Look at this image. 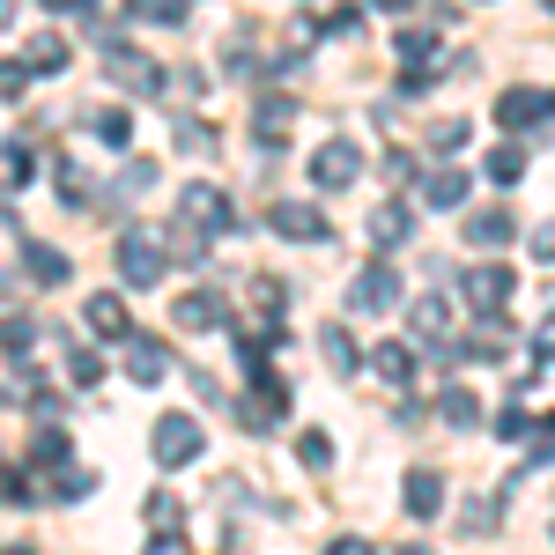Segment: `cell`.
I'll return each instance as SVG.
<instances>
[{
    "label": "cell",
    "mask_w": 555,
    "mask_h": 555,
    "mask_svg": "<svg viewBox=\"0 0 555 555\" xmlns=\"http://www.w3.org/2000/svg\"><path fill=\"white\" fill-rule=\"evenodd\" d=\"M408 311H415V334H444V319H452V304H444V297H415Z\"/></svg>",
    "instance_id": "obj_26"
},
{
    "label": "cell",
    "mask_w": 555,
    "mask_h": 555,
    "mask_svg": "<svg viewBox=\"0 0 555 555\" xmlns=\"http://www.w3.org/2000/svg\"><path fill=\"white\" fill-rule=\"evenodd\" d=\"M392 304H400V274H392V259H371L356 274V311H392Z\"/></svg>",
    "instance_id": "obj_11"
},
{
    "label": "cell",
    "mask_w": 555,
    "mask_h": 555,
    "mask_svg": "<svg viewBox=\"0 0 555 555\" xmlns=\"http://www.w3.org/2000/svg\"><path fill=\"white\" fill-rule=\"evenodd\" d=\"M267 222H274L282 237H297V245H326V237H334V222L311 208V201H274V208H267Z\"/></svg>",
    "instance_id": "obj_7"
},
{
    "label": "cell",
    "mask_w": 555,
    "mask_h": 555,
    "mask_svg": "<svg viewBox=\"0 0 555 555\" xmlns=\"http://www.w3.org/2000/svg\"><path fill=\"white\" fill-rule=\"evenodd\" d=\"M392 52L408 60V75H423V60H437V23H400Z\"/></svg>",
    "instance_id": "obj_18"
},
{
    "label": "cell",
    "mask_w": 555,
    "mask_h": 555,
    "mask_svg": "<svg viewBox=\"0 0 555 555\" xmlns=\"http://www.w3.org/2000/svg\"><path fill=\"white\" fill-rule=\"evenodd\" d=\"M60 67H67V38L60 30H38L23 44V75H60Z\"/></svg>",
    "instance_id": "obj_19"
},
{
    "label": "cell",
    "mask_w": 555,
    "mask_h": 555,
    "mask_svg": "<svg viewBox=\"0 0 555 555\" xmlns=\"http://www.w3.org/2000/svg\"><path fill=\"white\" fill-rule=\"evenodd\" d=\"M526 444H533V460H555V415H533Z\"/></svg>",
    "instance_id": "obj_37"
},
{
    "label": "cell",
    "mask_w": 555,
    "mask_h": 555,
    "mask_svg": "<svg viewBox=\"0 0 555 555\" xmlns=\"http://www.w3.org/2000/svg\"><path fill=\"white\" fill-rule=\"evenodd\" d=\"M149 23H185V0H141Z\"/></svg>",
    "instance_id": "obj_39"
},
{
    "label": "cell",
    "mask_w": 555,
    "mask_h": 555,
    "mask_svg": "<svg viewBox=\"0 0 555 555\" xmlns=\"http://www.w3.org/2000/svg\"><path fill=\"white\" fill-rule=\"evenodd\" d=\"M89 127H96V141H112V149H127V141H133V119H127V112H96Z\"/></svg>",
    "instance_id": "obj_29"
},
{
    "label": "cell",
    "mask_w": 555,
    "mask_h": 555,
    "mask_svg": "<svg viewBox=\"0 0 555 555\" xmlns=\"http://www.w3.org/2000/svg\"><path fill=\"white\" fill-rule=\"evenodd\" d=\"M512 208H474L467 215V245H481V253H496V245H512Z\"/></svg>",
    "instance_id": "obj_16"
},
{
    "label": "cell",
    "mask_w": 555,
    "mask_h": 555,
    "mask_svg": "<svg viewBox=\"0 0 555 555\" xmlns=\"http://www.w3.org/2000/svg\"><path fill=\"white\" fill-rule=\"evenodd\" d=\"M104 67H112V82L133 89V96H164V82H171V75H164L149 52H133V44H112V52H104Z\"/></svg>",
    "instance_id": "obj_5"
},
{
    "label": "cell",
    "mask_w": 555,
    "mask_h": 555,
    "mask_svg": "<svg viewBox=\"0 0 555 555\" xmlns=\"http://www.w3.org/2000/svg\"><path fill=\"white\" fill-rule=\"evenodd\" d=\"M555 119V96L548 89H504V96H496V127H518V133H541Z\"/></svg>",
    "instance_id": "obj_6"
},
{
    "label": "cell",
    "mask_w": 555,
    "mask_h": 555,
    "mask_svg": "<svg viewBox=\"0 0 555 555\" xmlns=\"http://www.w3.org/2000/svg\"><path fill=\"white\" fill-rule=\"evenodd\" d=\"M489 178L496 185H518L526 178V149H489Z\"/></svg>",
    "instance_id": "obj_27"
},
{
    "label": "cell",
    "mask_w": 555,
    "mask_h": 555,
    "mask_svg": "<svg viewBox=\"0 0 555 555\" xmlns=\"http://www.w3.org/2000/svg\"><path fill=\"white\" fill-rule=\"evenodd\" d=\"M30 341H38V326H30V319H0V348H8V356H23Z\"/></svg>",
    "instance_id": "obj_35"
},
{
    "label": "cell",
    "mask_w": 555,
    "mask_h": 555,
    "mask_svg": "<svg viewBox=\"0 0 555 555\" xmlns=\"http://www.w3.org/2000/svg\"><path fill=\"white\" fill-rule=\"evenodd\" d=\"M178 149H185V156H215V133L201 127V119H178Z\"/></svg>",
    "instance_id": "obj_32"
},
{
    "label": "cell",
    "mask_w": 555,
    "mask_h": 555,
    "mask_svg": "<svg viewBox=\"0 0 555 555\" xmlns=\"http://www.w3.org/2000/svg\"><path fill=\"white\" fill-rule=\"evenodd\" d=\"M533 259H548V267H555V222H541V230H533Z\"/></svg>",
    "instance_id": "obj_41"
},
{
    "label": "cell",
    "mask_w": 555,
    "mask_h": 555,
    "mask_svg": "<svg viewBox=\"0 0 555 555\" xmlns=\"http://www.w3.org/2000/svg\"><path fill=\"white\" fill-rule=\"evenodd\" d=\"M60 452H67V429H60V423H44L38 437H30V460H60Z\"/></svg>",
    "instance_id": "obj_36"
},
{
    "label": "cell",
    "mask_w": 555,
    "mask_h": 555,
    "mask_svg": "<svg viewBox=\"0 0 555 555\" xmlns=\"http://www.w3.org/2000/svg\"><path fill=\"white\" fill-rule=\"evenodd\" d=\"M533 348H541V363H548V356H555V311H548V319H541V326H533Z\"/></svg>",
    "instance_id": "obj_42"
},
{
    "label": "cell",
    "mask_w": 555,
    "mask_h": 555,
    "mask_svg": "<svg viewBox=\"0 0 555 555\" xmlns=\"http://www.w3.org/2000/svg\"><path fill=\"white\" fill-rule=\"evenodd\" d=\"M437 415H444L452 429H474L481 423V400H474L467 385H444V392H437Z\"/></svg>",
    "instance_id": "obj_23"
},
{
    "label": "cell",
    "mask_w": 555,
    "mask_h": 555,
    "mask_svg": "<svg viewBox=\"0 0 555 555\" xmlns=\"http://www.w3.org/2000/svg\"><path fill=\"white\" fill-rule=\"evenodd\" d=\"M467 185H474L467 171H429L423 178V201H429V208H467Z\"/></svg>",
    "instance_id": "obj_21"
},
{
    "label": "cell",
    "mask_w": 555,
    "mask_h": 555,
    "mask_svg": "<svg viewBox=\"0 0 555 555\" xmlns=\"http://www.w3.org/2000/svg\"><path fill=\"white\" fill-rule=\"evenodd\" d=\"M82 311H89V334H104V341H127V334H133V319H127V304L112 297V289H96V297H89V304H82Z\"/></svg>",
    "instance_id": "obj_15"
},
{
    "label": "cell",
    "mask_w": 555,
    "mask_h": 555,
    "mask_svg": "<svg viewBox=\"0 0 555 555\" xmlns=\"http://www.w3.org/2000/svg\"><path fill=\"white\" fill-rule=\"evenodd\" d=\"M23 82H30V75H23V67L8 60V67H0V96H23Z\"/></svg>",
    "instance_id": "obj_43"
},
{
    "label": "cell",
    "mask_w": 555,
    "mask_h": 555,
    "mask_svg": "<svg viewBox=\"0 0 555 555\" xmlns=\"http://www.w3.org/2000/svg\"><path fill=\"white\" fill-rule=\"evenodd\" d=\"M496 437H504V444H526V429H533V415H526V408H504V415H496Z\"/></svg>",
    "instance_id": "obj_34"
},
{
    "label": "cell",
    "mask_w": 555,
    "mask_h": 555,
    "mask_svg": "<svg viewBox=\"0 0 555 555\" xmlns=\"http://www.w3.org/2000/svg\"><path fill=\"white\" fill-rule=\"evenodd\" d=\"M201 444H208V437H201L193 415H156V429H149V452H156L164 467H193V460H201Z\"/></svg>",
    "instance_id": "obj_2"
},
{
    "label": "cell",
    "mask_w": 555,
    "mask_h": 555,
    "mask_svg": "<svg viewBox=\"0 0 555 555\" xmlns=\"http://www.w3.org/2000/svg\"><path fill=\"white\" fill-rule=\"evenodd\" d=\"M164 267H171V253H164V237H149V230H127V237H119V274H127L133 289L164 282Z\"/></svg>",
    "instance_id": "obj_4"
},
{
    "label": "cell",
    "mask_w": 555,
    "mask_h": 555,
    "mask_svg": "<svg viewBox=\"0 0 555 555\" xmlns=\"http://www.w3.org/2000/svg\"><path fill=\"white\" fill-rule=\"evenodd\" d=\"M23 274L52 289V282H67V253L60 245H23Z\"/></svg>",
    "instance_id": "obj_22"
},
{
    "label": "cell",
    "mask_w": 555,
    "mask_h": 555,
    "mask_svg": "<svg viewBox=\"0 0 555 555\" xmlns=\"http://www.w3.org/2000/svg\"><path fill=\"white\" fill-rule=\"evenodd\" d=\"M408 230H415V208H408V201H378V208H371V245H378V253L408 245Z\"/></svg>",
    "instance_id": "obj_14"
},
{
    "label": "cell",
    "mask_w": 555,
    "mask_h": 555,
    "mask_svg": "<svg viewBox=\"0 0 555 555\" xmlns=\"http://www.w3.org/2000/svg\"><path fill=\"white\" fill-rule=\"evenodd\" d=\"M371 371H378L385 385H408L415 378V341H378L371 348Z\"/></svg>",
    "instance_id": "obj_20"
},
{
    "label": "cell",
    "mask_w": 555,
    "mask_h": 555,
    "mask_svg": "<svg viewBox=\"0 0 555 555\" xmlns=\"http://www.w3.org/2000/svg\"><path fill=\"white\" fill-rule=\"evenodd\" d=\"M149 555H193V541H178V533H164V541H149Z\"/></svg>",
    "instance_id": "obj_44"
},
{
    "label": "cell",
    "mask_w": 555,
    "mask_h": 555,
    "mask_svg": "<svg viewBox=\"0 0 555 555\" xmlns=\"http://www.w3.org/2000/svg\"><path fill=\"white\" fill-rule=\"evenodd\" d=\"M297 460H304L311 474L334 467V437H326V429H304V437H297Z\"/></svg>",
    "instance_id": "obj_25"
},
{
    "label": "cell",
    "mask_w": 555,
    "mask_h": 555,
    "mask_svg": "<svg viewBox=\"0 0 555 555\" xmlns=\"http://www.w3.org/2000/svg\"><path fill=\"white\" fill-rule=\"evenodd\" d=\"M8 555H30V548H8Z\"/></svg>",
    "instance_id": "obj_47"
},
{
    "label": "cell",
    "mask_w": 555,
    "mask_h": 555,
    "mask_svg": "<svg viewBox=\"0 0 555 555\" xmlns=\"http://www.w3.org/2000/svg\"><path fill=\"white\" fill-rule=\"evenodd\" d=\"M429 149H437V156H460V149H467V119H437V127H429Z\"/></svg>",
    "instance_id": "obj_28"
},
{
    "label": "cell",
    "mask_w": 555,
    "mask_h": 555,
    "mask_svg": "<svg viewBox=\"0 0 555 555\" xmlns=\"http://www.w3.org/2000/svg\"><path fill=\"white\" fill-rule=\"evenodd\" d=\"M149 518H156V526H178V496H171V489L149 496Z\"/></svg>",
    "instance_id": "obj_40"
},
{
    "label": "cell",
    "mask_w": 555,
    "mask_h": 555,
    "mask_svg": "<svg viewBox=\"0 0 555 555\" xmlns=\"http://www.w3.org/2000/svg\"><path fill=\"white\" fill-rule=\"evenodd\" d=\"M149 185H156V164H149V156H133L127 178H119V193H149Z\"/></svg>",
    "instance_id": "obj_38"
},
{
    "label": "cell",
    "mask_w": 555,
    "mask_h": 555,
    "mask_svg": "<svg viewBox=\"0 0 555 555\" xmlns=\"http://www.w3.org/2000/svg\"><path fill=\"white\" fill-rule=\"evenodd\" d=\"M282 415H289V385L282 378H253V392H245V429L267 437V429H282Z\"/></svg>",
    "instance_id": "obj_8"
},
{
    "label": "cell",
    "mask_w": 555,
    "mask_h": 555,
    "mask_svg": "<svg viewBox=\"0 0 555 555\" xmlns=\"http://www.w3.org/2000/svg\"><path fill=\"white\" fill-rule=\"evenodd\" d=\"M178 326L185 334H215V326H230V304L215 297V289H185L178 297Z\"/></svg>",
    "instance_id": "obj_12"
},
{
    "label": "cell",
    "mask_w": 555,
    "mask_h": 555,
    "mask_svg": "<svg viewBox=\"0 0 555 555\" xmlns=\"http://www.w3.org/2000/svg\"><path fill=\"white\" fill-rule=\"evenodd\" d=\"M400 504H408V518H437V512H444V481H437L429 467H415V474H408V489H400Z\"/></svg>",
    "instance_id": "obj_17"
},
{
    "label": "cell",
    "mask_w": 555,
    "mask_h": 555,
    "mask_svg": "<svg viewBox=\"0 0 555 555\" xmlns=\"http://www.w3.org/2000/svg\"><path fill=\"white\" fill-rule=\"evenodd\" d=\"M30 164H38V156H30L23 141H8V149H0V178H8V185H23V178H30Z\"/></svg>",
    "instance_id": "obj_31"
},
{
    "label": "cell",
    "mask_w": 555,
    "mask_h": 555,
    "mask_svg": "<svg viewBox=\"0 0 555 555\" xmlns=\"http://www.w3.org/2000/svg\"><path fill=\"white\" fill-rule=\"evenodd\" d=\"M230 222H237V215H230V201H222V185H185V193H178V230H193L201 245L222 237Z\"/></svg>",
    "instance_id": "obj_1"
},
{
    "label": "cell",
    "mask_w": 555,
    "mask_h": 555,
    "mask_svg": "<svg viewBox=\"0 0 555 555\" xmlns=\"http://www.w3.org/2000/svg\"><path fill=\"white\" fill-rule=\"evenodd\" d=\"M319 348H326V363H334L341 378H356V371H363V356H356V341H348V326H326V334H319Z\"/></svg>",
    "instance_id": "obj_24"
},
{
    "label": "cell",
    "mask_w": 555,
    "mask_h": 555,
    "mask_svg": "<svg viewBox=\"0 0 555 555\" xmlns=\"http://www.w3.org/2000/svg\"><path fill=\"white\" fill-rule=\"evenodd\" d=\"M326 555H378V548H371V541H334Z\"/></svg>",
    "instance_id": "obj_45"
},
{
    "label": "cell",
    "mask_w": 555,
    "mask_h": 555,
    "mask_svg": "<svg viewBox=\"0 0 555 555\" xmlns=\"http://www.w3.org/2000/svg\"><path fill=\"white\" fill-rule=\"evenodd\" d=\"M400 555H437V548H423V541H408V548H400Z\"/></svg>",
    "instance_id": "obj_46"
},
{
    "label": "cell",
    "mask_w": 555,
    "mask_h": 555,
    "mask_svg": "<svg viewBox=\"0 0 555 555\" xmlns=\"http://www.w3.org/2000/svg\"><path fill=\"white\" fill-rule=\"evenodd\" d=\"M127 378L133 385H164L171 378V348L156 341V334H127Z\"/></svg>",
    "instance_id": "obj_9"
},
{
    "label": "cell",
    "mask_w": 555,
    "mask_h": 555,
    "mask_svg": "<svg viewBox=\"0 0 555 555\" xmlns=\"http://www.w3.org/2000/svg\"><path fill=\"white\" fill-rule=\"evenodd\" d=\"M67 378H75V385H96V378H104V356H96V348H75V356H67Z\"/></svg>",
    "instance_id": "obj_33"
},
{
    "label": "cell",
    "mask_w": 555,
    "mask_h": 555,
    "mask_svg": "<svg viewBox=\"0 0 555 555\" xmlns=\"http://www.w3.org/2000/svg\"><path fill=\"white\" fill-rule=\"evenodd\" d=\"M289 127H297V96H259L253 104V133L267 141V149H282Z\"/></svg>",
    "instance_id": "obj_13"
},
{
    "label": "cell",
    "mask_w": 555,
    "mask_h": 555,
    "mask_svg": "<svg viewBox=\"0 0 555 555\" xmlns=\"http://www.w3.org/2000/svg\"><path fill=\"white\" fill-rule=\"evenodd\" d=\"M512 289H518V282H512V267H504V259H481V267H467V297H474V311H481V319L512 297Z\"/></svg>",
    "instance_id": "obj_10"
},
{
    "label": "cell",
    "mask_w": 555,
    "mask_h": 555,
    "mask_svg": "<svg viewBox=\"0 0 555 555\" xmlns=\"http://www.w3.org/2000/svg\"><path fill=\"white\" fill-rule=\"evenodd\" d=\"M89 489H96V474H89V467H60V474H52V496H60V504H67V496H89Z\"/></svg>",
    "instance_id": "obj_30"
},
{
    "label": "cell",
    "mask_w": 555,
    "mask_h": 555,
    "mask_svg": "<svg viewBox=\"0 0 555 555\" xmlns=\"http://www.w3.org/2000/svg\"><path fill=\"white\" fill-rule=\"evenodd\" d=\"M356 178H363V149H356L348 133H334V141H319V149H311V185L341 193V185H356Z\"/></svg>",
    "instance_id": "obj_3"
}]
</instances>
